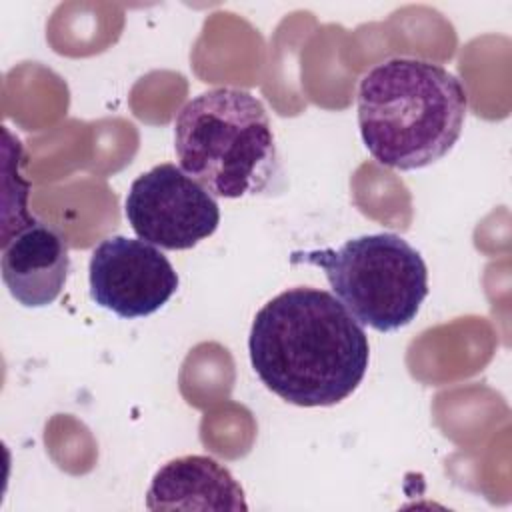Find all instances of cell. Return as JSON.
Masks as SVG:
<instances>
[{
    "label": "cell",
    "instance_id": "cell-1",
    "mask_svg": "<svg viewBox=\"0 0 512 512\" xmlns=\"http://www.w3.org/2000/svg\"><path fill=\"white\" fill-rule=\"evenodd\" d=\"M248 352L262 384L302 408L346 400L370 362L362 324L334 294L312 286L288 288L256 312Z\"/></svg>",
    "mask_w": 512,
    "mask_h": 512
},
{
    "label": "cell",
    "instance_id": "cell-2",
    "mask_svg": "<svg viewBox=\"0 0 512 512\" xmlns=\"http://www.w3.org/2000/svg\"><path fill=\"white\" fill-rule=\"evenodd\" d=\"M468 110L464 84L444 66L390 58L372 66L358 86V128L382 166L418 170L444 158L458 142Z\"/></svg>",
    "mask_w": 512,
    "mask_h": 512
},
{
    "label": "cell",
    "instance_id": "cell-3",
    "mask_svg": "<svg viewBox=\"0 0 512 512\" xmlns=\"http://www.w3.org/2000/svg\"><path fill=\"white\" fill-rule=\"evenodd\" d=\"M180 168L212 196L266 192L280 176V158L262 102L240 88H210L188 100L174 120Z\"/></svg>",
    "mask_w": 512,
    "mask_h": 512
},
{
    "label": "cell",
    "instance_id": "cell-4",
    "mask_svg": "<svg viewBox=\"0 0 512 512\" xmlns=\"http://www.w3.org/2000/svg\"><path fill=\"white\" fill-rule=\"evenodd\" d=\"M290 260L322 268L346 310L378 332L408 326L428 296V268L420 252L392 232L364 234L338 250H296Z\"/></svg>",
    "mask_w": 512,
    "mask_h": 512
},
{
    "label": "cell",
    "instance_id": "cell-5",
    "mask_svg": "<svg viewBox=\"0 0 512 512\" xmlns=\"http://www.w3.org/2000/svg\"><path fill=\"white\" fill-rule=\"evenodd\" d=\"M124 214L140 240L162 250H188L220 224L216 198L176 164L140 174L128 190Z\"/></svg>",
    "mask_w": 512,
    "mask_h": 512
},
{
    "label": "cell",
    "instance_id": "cell-6",
    "mask_svg": "<svg viewBox=\"0 0 512 512\" xmlns=\"http://www.w3.org/2000/svg\"><path fill=\"white\" fill-rule=\"evenodd\" d=\"M92 300L120 318H144L160 310L178 290L170 260L140 238H104L88 264Z\"/></svg>",
    "mask_w": 512,
    "mask_h": 512
},
{
    "label": "cell",
    "instance_id": "cell-7",
    "mask_svg": "<svg viewBox=\"0 0 512 512\" xmlns=\"http://www.w3.org/2000/svg\"><path fill=\"white\" fill-rule=\"evenodd\" d=\"M0 266L2 280L18 304L48 306L60 296L68 278V242L58 228L34 220L2 244Z\"/></svg>",
    "mask_w": 512,
    "mask_h": 512
},
{
    "label": "cell",
    "instance_id": "cell-8",
    "mask_svg": "<svg viewBox=\"0 0 512 512\" xmlns=\"http://www.w3.org/2000/svg\"><path fill=\"white\" fill-rule=\"evenodd\" d=\"M150 510H246L242 486L210 456H182L164 464L146 492Z\"/></svg>",
    "mask_w": 512,
    "mask_h": 512
}]
</instances>
